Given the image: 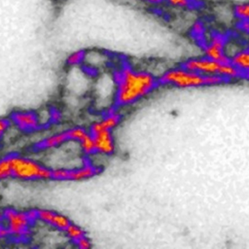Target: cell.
I'll return each mask as SVG.
<instances>
[{
    "mask_svg": "<svg viewBox=\"0 0 249 249\" xmlns=\"http://www.w3.org/2000/svg\"><path fill=\"white\" fill-rule=\"evenodd\" d=\"M160 82L185 89L220 85L228 82V80L217 75H202L197 72L185 69L184 67H179L166 71L161 76Z\"/></svg>",
    "mask_w": 249,
    "mask_h": 249,
    "instance_id": "cell-2",
    "label": "cell"
},
{
    "mask_svg": "<svg viewBox=\"0 0 249 249\" xmlns=\"http://www.w3.org/2000/svg\"><path fill=\"white\" fill-rule=\"evenodd\" d=\"M9 231H8V229L5 225H3V222L0 223V239H3V238H6L7 236H9Z\"/></svg>",
    "mask_w": 249,
    "mask_h": 249,
    "instance_id": "cell-23",
    "label": "cell"
},
{
    "mask_svg": "<svg viewBox=\"0 0 249 249\" xmlns=\"http://www.w3.org/2000/svg\"><path fill=\"white\" fill-rule=\"evenodd\" d=\"M117 83L116 103L120 106L130 105L154 90L158 85L156 78L145 71H136L124 66L115 76Z\"/></svg>",
    "mask_w": 249,
    "mask_h": 249,
    "instance_id": "cell-1",
    "label": "cell"
},
{
    "mask_svg": "<svg viewBox=\"0 0 249 249\" xmlns=\"http://www.w3.org/2000/svg\"><path fill=\"white\" fill-rule=\"evenodd\" d=\"M182 67L202 75H217L228 81L243 76V73L234 67L231 61L220 62L206 56L190 58L182 64Z\"/></svg>",
    "mask_w": 249,
    "mask_h": 249,
    "instance_id": "cell-4",
    "label": "cell"
},
{
    "mask_svg": "<svg viewBox=\"0 0 249 249\" xmlns=\"http://www.w3.org/2000/svg\"><path fill=\"white\" fill-rule=\"evenodd\" d=\"M4 225L7 227L9 234L16 238H24L29 233V226L32 223L26 212L8 208L4 210Z\"/></svg>",
    "mask_w": 249,
    "mask_h": 249,
    "instance_id": "cell-5",
    "label": "cell"
},
{
    "mask_svg": "<svg viewBox=\"0 0 249 249\" xmlns=\"http://www.w3.org/2000/svg\"><path fill=\"white\" fill-rule=\"evenodd\" d=\"M193 30H194V33L196 36H202V34L204 32V26H203V24L201 22H196L194 24Z\"/></svg>",
    "mask_w": 249,
    "mask_h": 249,
    "instance_id": "cell-22",
    "label": "cell"
},
{
    "mask_svg": "<svg viewBox=\"0 0 249 249\" xmlns=\"http://www.w3.org/2000/svg\"><path fill=\"white\" fill-rule=\"evenodd\" d=\"M171 6L177 8H186L191 4V0H166Z\"/></svg>",
    "mask_w": 249,
    "mask_h": 249,
    "instance_id": "cell-21",
    "label": "cell"
},
{
    "mask_svg": "<svg viewBox=\"0 0 249 249\" xmlns=\"http://www.w3.org/2000/svg\"><path fill=\"white\" fill-rule=\"evenodd\" d=\"M88 131L83 127H73L68 130H66V134L68 137V140H74V141H80Z\"/></svg>",
    "mask_w": 249,
    "mask_h": 249,
    "instance_id": "cell-18",
    "label": "cell"
},
{
    "mask_svg": "<svg viewBox=\"0 0 249 249\" xmlns=\"http://www.w3.org/2000/svg\"><path fill=\"white\" fill-rule=\"evenodd\" d=\"M11 178V166L9 155L0 159V182Z\"/></svg>",
    "mask_w": 249,
    "mask_h": 249,
    "instance_id": "cell-15",
    "label": "cell"
},
{
    "mask_svg": "<svg viewBox=\"0 0 249 249\" xmlns=\"http://www.w3.org/2000/svg\"><path fill=\"white\" fill-rule=\"evenodd\" d=\"M81 149L85 154H91L95 152V146H94V140L93 136L90 132H88L80 141Z\"/></svg>",
    "mask_w": 249,
    "mask_h": 249,
    "instance_id": "cell-14",
    "label": "cell"
},
{
    "mask_svg": "<svg viewBox=\"0 0 249 249\" xmlns=\"http://www.w3.org/2000/svg\"><path fill=\"white\" fill-rule=\"evenodd\" d=\"M148 3H151V4H159V3H161L163 0H144Z\"/></svg>",
    "mask_w": 249,
    "mask_h": 249,
    "instance_id": "cell-24",
    "label": "cell"
},
{
    "mask_svg": "<svg viewBox=\"0 0 249 249\" xmlns=\"http://www.w3.org/2000/svg\"><path fill=\"white\" fill-rule=\"evenodd\" d=\"M68 140L66 131L52 135L47 137L46 139L42 140L39 144H38V149H49V148H54L57 147L59 145H61L62 143L66 142Z\"/></svg>",
    "mask_w": 249,
    "mask_h": 249,
    "instance_id": "cell-13",
    "label": "cell"
},
{
    "mask_svg": "<svg viewBox=\"0 0 249 249\" xmlns=\"http://www.w3.org/2000/svg\"><path fill=\"white\" fill-rule=\"evenodd\" d=\"M231 63L236 67L240 72L243 74L248 72L249 69V53L248 50H240L239 52L235 53L231 57H230Z\"/></svg>",
    "mask_w": 249,
    "mask_h": 249,
    "instance_id": "cell-12",
    "label": "cell"
},
{
    "mask_svg": "<svg viewBox=\"0 0 249 249\" xmlns=\"http://www.w3.org/2000/svg\"><path fill=\"white\" fill-rule=\"evenodd\" d=\"M64 231H65L66 234L68 235V237L71 238V239L74 240V241L78 240L80 237H82L83 235L86 234L85 231H84L79 226L74 225V224H72V223H70V224L66 227V229H65Z\"/></svg>",
    "mask_w": 249,
    "mask_h": 249,
    "instance_id": "cell-16",
    "label": "cell"
},
{
    "mask_svg": "<svg viewBox=\"0 0 249 249\" xmlns=\"http://www.w3.org/2000/svg\"><path fill=\"white\" fill-rule=\"evenodd\" d=\"M11 178L21 181L52 179V169L37 160L16 154H10Z\"/></svg>",
    "mask_w": 249,
    "mask_h": 249,
    "instance_id": "cell-3",
    "label": "cell"
},
{
    "mask_svg": "<svg viewBox=\"0 0 249 249\" xmlns=\"http://www.w3.org/2000/svg\"><path fill=\"white\" fill-rule=\"evenodd\" d=\"M120 121H121V116L118 113L111 111L104 119L91 124L90 133L95 134L97 132L104 131V130H112L114 127H116L119 124Z\"/></svg>",
    "mask_w": 249,
    "mask_h": 249,
    "instance_id": "cell-11",
    "label": "cell"
},
{
    "mask_svg": "<svg viewBox=\"0 0 249 249\" xmlns=\"http://www.w3.org/2000/svg\"><path fill=\"white\" fill-rule=\"evenodd\" d=\"M86 54H85V52L84 51H76L74 53H72L68 58H67V64L68 65H71V66H75V65H78L80 64L84 58H85Z\"/></svg>",
    "mask_w": 249,
    "mask_h": 249,
    "instance_id": "cell-19",
    "label": "cell"
},
{
    "mask_svg": "<svg viewBox=\"0 0 249 249\" xmlns=\"http://www.w3.org/2000/svg\"><path fill=\"white\" fill-rule=\"evenodd\" d=\"M3 219H4V211L0 209V223L3 222Z\"/></svg>",
    "mask_w": 249,
    "mask_h": 249,
    "instance_id": "cell-25",
    "label": "cell"
},
{
    "mask_svg": "<svg viewBox=\"0 0 249 249\" xmlns=\"http://www.w3.org/2000/svg\"><path fill=\"white\" fill-rule=\"evenodd\" d=\"M234 14L239 20H248L249 5L247 3H239L234 7Z\"/></svg>",
    "mask_w": 249,
    "mask_h": 249,
    "instance_id": "cell-17",
    "label": "cell"
},
{
    "mask_svg": "<svg viewBox=\"0 0 249 249\" xmlns=\"http://www.w3.org/2000/svg\"><path fill=\"white\" fill-rule=\"evenodd\" d=\"M101 172V169L90 163H85L84 165L74 169H52V178L55 180H71L81 181L91 178Z\"/></svg>",
    "mask_w": 249,
    "mask_h": 249,
    "instance_id": "cell-6",
    "label": "cell"
},
{
    "mask_svg": "<svg viewBox=\"0 0 249 249\" xmlns=\"http://www.w3.org/2000/svg\"><path fill=\"white\" fill-rule=\"evenodd\" d=\"M77 243V246L81 249H89L91 247V243H90V240L85 235H83L82 237H80L78 240L75 241Z\"/></svg>",
    "mask_w": 249,
    "mask_h": 249,
    "instance_id": "cell-20",
    "label": "cell"
},
{
    "mask_svg": "<svg viewBox=\"0 0 249 249\" xmlns=\"http://www.w3.org/2000/svg\"><path fill=\"white\" fill-rule=\"evenodd\" d=\"M95 152L103 155H111L115 151V141L111 130H104L92 134Z\"/></svg>",
    "mask_w": 249,
    "mask_h": 249,
    "instance_id": "cell-10",
    "label": "cell"
},
{
    "mask_svg": "<svg viewBox=\"0 0 249 249\" xmlns=\"http://www.w3.org/2000/svg\"><path fill=\"white\" fill-rule=\"evenodd\" d=\"M37 214H38V220L46 224H49L61 231H64L66 227L71 223L66 216L52 210L39 209L37 210Z\"/></svg>",
    "mask_w": 249,
    "mask_h": 249,
    "instance_id": "cell-9",
    "label": "cell"
},
{
    "mask_svg": "<svg viewBox=\"0 0 249 249\" xmlns=\"http://www.w3.org/2000/svg\"><path fill=\"white\" fill-rule=\"evenodd\" d=\"M12 122L21 130L30 131L41 125L39 116L31 111H18L12 114Z\"/></svg>",
    "mask_w": 249,
    "mask_h": 249,
    "instance_id": "cell-8",
    "label": "cell"
},
{
    "mask_svg": "<svg viewBox=\"0 0 249 249\" xmlns=\"http://www.w3.org/2000/svg\"><path fill=\"white\" fill-rule=\"evenodd\" d=\"M226 38L221 34L212 36L210 42L204 47L205 56L220 62L230 61V57L226 54Z\"/></svg>",
    "mask_w": 249,
    "mask_h": 249,
    "instance_id": "cell-7",
    "label": "cell"
}]
</instances>
